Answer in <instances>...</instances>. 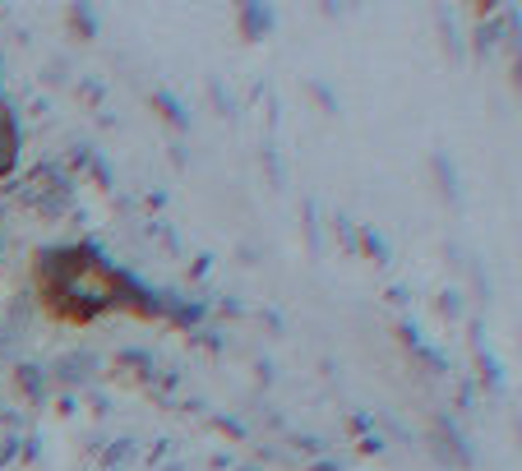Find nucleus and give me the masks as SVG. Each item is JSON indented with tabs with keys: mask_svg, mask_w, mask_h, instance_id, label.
Instances as JSON below:
<instances>
[{
	"mask_svg": "<svg viewBox=\"0 0 522 471\" xmlns=\"http://www.w3.org/2000/svg\"><path fill=\"white\" fill-rule=\"evenodd\" d=\"M93 365H98V356H88V351H74V356H61V361H56V370H51V375L61 379V384L79 388V384L88 379V370H93Z\"/></svg>",
	"mask_w": 522,
	"mask_h": 471,
	"instance_id": "1",
	"label": "nucleus"
},
{
	"mask_svg": "<svg viewBox=\"0 0 522 471\" xmlns=\"http://www.w3.org/2000/svg\"><path fill=\"white\" fill-rule=\"evenodd\" d=\"M153 102H158V111H162V116H167L171 125H176V130H185V111H181V102H176V97L158 93V97H153Z\"/></svg>",
	"mask_w": 522,
	"mask_h": 471,
	"instance_id": "2",
	"label": "nucleus"
},
{
	"mask_svg": "<svg viewBox=\"0 0 522 471\" xmlns=\"http://www.w3.org/2000/svg\"><path fill=\"white\" fill-rule=\"evenodd\" d=\"M19 388H28V398H42V375L33 365H19Z\"/></svg>",
	"mask_w": 522,
	"mask_h": 471,
	"instance_id": "3",
	"label": "nucleus"
},
{
	"mask_svg": "<svg viewBox=\"0 0 522 471\" xmlns=\"http://www.w3.org/2000/svg\"><path fill=\"white\" fill-rule=\"evenodd\" d=\"M121 365H134L139 375H153V356L148 351H121Z\"/></svg>",
	"mask_w": 522,
	"mask_h": 471,
	"instance_id": "4",
	"label": "nucleus"
},
{
	"mask_svg": "<svg viewBox=\"0 0 522 471\" xmlns=\"http://www.w3.org/2000/svg\"><path fill=\"white\" fill-rule=\"evenodd\" d=\"M241 24L250 28V33H264V28H268V14H264V10H245Z\"/></svg>",
	"mask_w": 522,
	"mask_h": 471,
	"instance_id": "5",
	"label": "nucleus"
},
{
	"mask_svg": "<svg viewBox=\"0 0 522 471\" xmlns=\"http://www.w3.org/2000/svg\"><path fill=\"white\" fill-rule=\"evenodd\" d=\"M130 453H134L130 439H116V448H107V458H102V462H121V458H130Z\"/></svg>",
	"mask_w": 522,
	"mask_h": 471,
	"instance_id": "6",
	"label": "nucleus"
},
{
	"mask_svg": "<svg viewBox=\"0 0 522 471\" xmlns=\"http://www.w3.org/2000/svg\"><path fill=\"white\" fill-rule=\"evenodd\" d=\"M93 181H102V185H107V190H111V167H107V162H102V157H93Z\"/></svg>",
	"mask_w": 522,
	"mask_h": 471,
	"instance_id": "7",
	"label": "nucleus"
},
{
	"mask_svg": "<svg viewBox=\"0 0 522 471\" xmlns=\"http://www.w3.org/2000/svg\"><path fill=\"white\" fill-rule=\"evenodd\" d=\"M236 471H259V467H236Z\"/></svg>",
	"mask_w": 522,
	"mask_h": 471,
	"instance_id": "8",
	"label": "nucleus"
}]
</instances>
